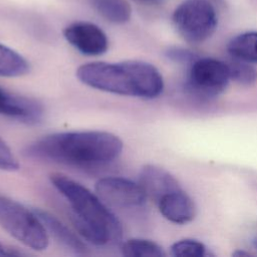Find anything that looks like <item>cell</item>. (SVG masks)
Segmentation results:
<instances>
[{
  "instance_id": "obj_1",
  "label": "cell",
  "mask_w": 257,
  "mask_h": 257,
  "mask_svg": "<svg viewBox=\"0 0 257 257\" xmlns=\"http://www.w3.org/2000/svg\"><path fill=\"white\" fill-rule=\"evenodd\" d=\"M121 140L104 131H77L47 135L26 147L28 158L72 167H98L118 158Z\"/></svg>"
},
{
  "instance_id": "obj_10",
  "label": "cell",
  "mask_w": 257,
  "mask_h": 257,
  "mask_svg": "<svg viewBox=\"0 0 257 257\" xmlns=\"http://www.w3.org/2000/svg\"><path fill=\"white\" fill-rule=\"evenodd\" d=\"M157 205L161 214L167 220L176 224L189 223L197 214L194 201L182 189L164 195L157 202Z\"/></svg>"
},
{
  "instance_id": "obj_2",
  "label": "cell",
  "mask_w": 257,
  "mask_h": 257,
  "mask_svg": "<svg viewBox=\"0 0 257 257\" xmlns=\"http://www.w3.org/2000/svg\"><path fill=\"white\" fill-rule=\"evenodd\" d=\"M76 76L92 88L134 97L155 98L164 89L157 67L142 60L89 62L77 68Z\"/></svg>"
},
{
  "instance_id": "obj_22",
  "label": "cell",
  "mask_w": 257,
  "mask_h": 257,
  "mask_svg": "<svg viewBox=\"0 0 257 257\" xmlns=\"http://www.w3.org/2000/svg\"><path fill=\"white\" fill-rule=\"evenodd\" d=\"M135 1H137L139 3H142V4H145V5H151V6L160 5L163 2V0H135Z\"/></svg>"
},
{
  "instance_id": "obj_18",
  "label": "cell",
  "mask_w": 257,
  "mask_h": 257,
  "mask_svg": "<svg viewBox=\"0 0 257 257\" xmlns=\"http://www.w3.org/2000/svg\"><path fill=\"white\" fill-rule=\"evenodd\" d=\"M171 254L178 257H203L207 255L206 246L194 239H182L175 242L170 248Z\"/></svg>"
},
{
  "instance_id": "obj_20",
  "label": "cell",
  "mask_w": 257,
  "mask_h": 257,
  "mask_svg": "<svg viewBox=\"0 0 257 257\" xmlns=\"http://www.w3.org/2000/svg\"><path fill=\"white\" fill-rule=\"evenodd\" d=\"M166 55L172 61L182 64H191L198 58V56L193 51L181 47L169 48L166 52Z\"/></svg>"
},
{
  "instance_id": "obj_19",
  "label": "cell",
  "mask_w": 257,
  "mask_h": 257,
  "mask_svg": "<svg viewBox=\"0 0 257 257\" xmlns=\"http://www.w3.org/2000/svg\"><path fill=\"white\" fill-rule=\"evenodd\" d=\"M19 169L18 160L8 145L0 138V170L2 171H17Z\"/></svg>"
},
{
  "instance_id": "obj_16",
  "label": "cell",
  "mask_w": 257,
  "mask_h": 257,
  "mask_svg": "<svg viewBox=\"0 0 257 257\" xmlns=\"http://www.w3.org/2000/svg\"><path fill=\"white\" fill-rule=\"evenodd\" d=\"M121 253L126 257H163V248L154 241L134 238L126 240L121 245Z\"/></svg>"
},
{
  "instance_id": "obj_21",
  "label": "cell",
  "mask_w": 257,
  "mask_h": 257,
  "mask_svg": "<svg viewBox=\"0 0 257 257\" xmlns=\"http://www.w3.org/2000/svg\"><path fill=\"white\" fill-rule=\"evenodd\" d=\"M23 255H25V253L17 250L16 248L7 246L0 242V256L12 257V256H23Z\"/></svg>"
},
{
  "instance_id": "obj_9",
  "label": "cell",
  "mask_w": 257,
  "mask_h": 257,
  "mask_svg": "<svg viewBox=\"0 0 257 257\" xmlns=\"http://www.w3.org/2000/svg\"><path fill=\"white\" fill-rule=\"evenodd\" d=\"M0 114L26 123H36L43 115V107L37 100L11 93L0 87Z\"/></svg>"
},
{
  "instance_id": "obj_24",
  "label": "cell",
  "mask_w": 257,
  "mask_h": 257,
  "mask_svg": "<svg viewBox=\"0 0 257 257\" xmlns=\"http://www.w3.org/2000/svg\"><path fill=\"white\" fill-rule=\"evenodd\" d=\"M252 245H253V247L257 250V237H255V238L252 240Z\"/></svg>"
},
{
  "instance_id": "obj_3",
  "label": "cell",
  "mask_w": 257,
  "mask_h": 257,
  "mask_svg": "<svg viewBox=\"0 0 257 257\" xmlns=\"http://www.w3.org/2000/svg\"><path fill=\"white\" fill-rule=\"evenodd\" d=\"M50 182L69 204L72 223L83 239L97 246L121 239L120 222L98 195L61 174H52Z\"/></svg>"
},
{
  "instance_id": "obj_4",
  "label": "cell",
  "mask_w": 257,
  "mask_h": 257,
  "mask_svg": "<svg viewBox=\"0 0 257 257\" xmlns=\"http://www.w3.org/2000/svg\"><path fill=\"white\" fill-rule=\"evenodd\" d=\"M0 226L12 237L34 250H45L49 235L33 210L0 195Z\"/></svg>"
},
{
  "instance_id": "obj_23",
  "label": "cell",
  "mask_w": 257,
  "mask_h": 257,
  "mask_svg": "<svg viewBox=\"0 0 257 257\" xmlns=\"http://www.w3.org/2000/svg\"><path fill=\"white\" fill-rule=\"evenodd\" d=\"M234 256H249L250 254L249 253H246V252H243V251H236L235 253H233Z\"/></svg>"
},
{
  "instance_id": "obj_8",
  "label": "cell",
  "mask_w": 257,
  "mask_h": 257,
  "mask_svg": "<svg viewBox=\"0 0 257 257\" xmlns=\"http://www.w3.org/2000/svg\"><path fill=\"white\" fill-rule=\"evenodd\" d=\"M63 36L68 43L85 55H101L108 48L106 34L101 28L90 22L78 21L69 24L64 28Z\"/></svg>"
},
{
  "instance_id": "obj_17",
  "label": "cell",
  "mask_w": 257,
  "mask_h": 257,
  "mask_svg": "<svg viewBox=\"0 0 257 257\" xmlns=\"http://www.w3.org/2000/svg\"><path fill=\"white\" fill-rule=\"evenodd\" d=\"M228 67L230 78L240 84L251 85L257 81V69L252 66V63L234 59L228 63Z\"/></svg>"
},
{
  "instance_id": "obj_6",
  "label": "cell",
  "mask_w": 257,
  "mask_h": 257,
  "mask_svg": "<svg viewBox=\"0 0 257 257\" xmlns=\"http://www.w3.org/2000/svg\"><path fill=\"white\" fill-rule=\"evenodd\" d=\"M230 79L227 63L215 58L198 57L190 64L186 86L198 96L213 97L226 88Z\"/></svg>"
},
{
  "instance_id": "obj_7",
  "label": "cell",
  "mask_w": 257,
  "mask_h": 257,
  "mask_svg": "<svg viewBox=\"0 0 257 257\" xmlns=\"http://www.w3.org/2000/svg\"><path fill=\"white\" fill-rule=\"evenodd\" d=\"M94 188L104 203L121 209L142 207L148 199L139 182L121 177L100 178Z\"/></svg>"
},
{
  "instance_id": "obj_12",
  "label": "cell",
  "mask_w": 257,
  "mask_h": 257,
  "mask_svg": "<svg viewBox=\"0 0 257 257\" xmlns=\"http://www.w3.org/2000/svg\"><path fill=\"white\" fill-rule=\"evenodd\" d=\"M33 211L41 220L48 232V235H51L60 245L74 254L85 255L88 253V250L82 240L54 215L40 209H33Z\"/></svg>"
},
{
  "instance_id": "obj_13",
  "label": "cell",
  "mask_w": 257,
  "mask_h": 257,
  "mask_svg": "<svg viewBox=\"0 0 257 257\" xmlns=\"http://www.w3.org/2000/svg\"><path fill=\"white\" fill-rule=\"evenodd\" d=\"M233 59L257 63V31H247L233 37L227 45Z\"/></svg>"
},
{
  "instance_id": "obj_5",
  "label": "cell",
  "mask_w": 257,
  "mask_h": 257,
  "mask_svg": "<svg viewBox=\"0 0 257 257\" xmlns=\"http://www.w3.org/2000/svg\"><path fill=\"white\" fill-rule=\"evenodd\" d=\"M172 20L188 42L199 44L210 38L218 25V15L210 0H184L175 9Z\"/></svg>"
},
{
  "instance_id": "obj_15",
  "label": "cell",
  "mask_w": 257,
  "mask_h": 257,
  "mask_svg": "<svg viewBox=\"0 0 257 257\" xmlns=\"http://www.w3.org/2000/svg\"><path fill=\"white\" fill-rule=\"evenodd\" d=\"M28 61L12 48L0 43V76L17 77L29 72Z\"/></svg>"
},
{
  "instance_id": "obj_14",
  "label": "cell",
  "mask_w": 257,
  "mask_h": 257,
  "mask_svg": "<svg viewBox=\"0 0 257 257\" xmlns=\"http://www.w3.org/2000/svg\"><path fill=\"white\" fill-rule=\"evenodd\" d=\"M91 6L105 20L122 24L131 19L132 8L126 0H89Z\"/></svg>"
},
{
  "instance_id": "obj_11",
  "label": "cell",
  "mask_w": 257,
  "mask_h": 257,
  "mask_svg": "<svg viewBox=\"0 0 257 257\" xmlns=\"http://www.w3.org/2000/svg\"><path fill=\"white\" fill-rule=\"evenodd\" d=\"M139 183L147 194V197L156 203L166 194L181 189L177 179L163 168L154 165H146L139 175Z\"/></svg>"
}]
</instances>
